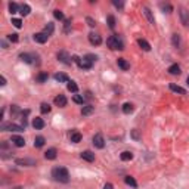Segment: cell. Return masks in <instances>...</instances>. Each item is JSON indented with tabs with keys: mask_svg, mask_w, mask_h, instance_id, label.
<instances>
[{
	"mask_svg": "<svg viewBox=\"0 0 189 189\" xmlns=\"http://www.w3.org/2000/svg\"><path fill=\"white\" fill-rule=\"evenodd\" d=\"M52 176L59 183H68L69 182V173L65 167H55L52 170Z\"/></svg>",
	"mask_w": 189,
	"mask_h": 189,
	"instance_id": "6da1fadb",
	"label": "cell"
},
{
	"mask_svg": "<svg viewBox=\"0 0 189 189\" xmlns=\"http://www.w3.org/2000/svg\"><path fill=\"white\" fill-rule=\"evenodd\" d=\"M96 56L94 55H86L84 58H79V56H73V61L74 62H77L79 64V67L80 68H83V69H90L92 68V65H93V62L96 61Z\"/></svg>",
	"mask_w": 189,
	"mask_h": 189,
	"instance_id": "7a4b0ae2",
	"label": "cell"
},
{
	"mask_svg": "<svg viewBox=\"0 0 189 189\" xmlns=\"http://www.w3.org/2000/svg\"><path fill=\"white\" fill-rule=\"evenodd\" d=\"M106 44H108V47L112 49V50H123V49H124L123 38H121L118 34H112V36L106 40Z\"/></svg>",
	"mask_w": 189,
	"mask_h": 189,
	"instance_id": "3957f363",
	"label": "cell"
},
{
	"mask_svg": "<svg viewBox=\"0 0 189 189\" xmlns=\"http://www.w3.org/2000/svg\"><path fill=\"white\" fill-rule=\"evenodd\" d=\"M24 129H25L24 126H18L15 123H3L2 124L3 131H24Z\"/></svg>",
	"mask_w": 189,
	"mask_h": 189,
	"instance_id": "277c9868",
	"label": "cell"
},
{
	"mask_svg": "<svg viewBox=\"0 0 189 189\" xmlns=\"http://www.w3.org/2000/svg\"><path fill=\"white\" fill-rule=\"evenodd\" d=\"M92 142H93L94 148H98V149H102V148L105 146V139H104V136L100 133H96L93 136V139H92Z\"/></svg>",
	"mask_w": 189,
	"mask_h": 189,
	"instance_id": "5b68a950",
	"label": "cell"
},
{
	"mask_svg": "<svg viewBox=\"0 0 189 189\" xmlns=\"http://www.w3.org/2000/svg\"><path fill=\"white\" fill-rule=\"evenodd\" d=\"M89 42H90V44H93V46H99L100 43H102V37H100V34H98V33H90Z\"/></svg>",
	"mask_w": 189,
	"mask_h": 189,
	"instance_id": "8992f818",
	"label": "cell"
},
{
	"mask_svg": "<svg viewBox=\"0 0 189 189\" xmlns=\"http://www.w3.org/2000/svg\"><path fill=\"white\" fill-rule=\"evenodd\" d=\"M58 59H59V61H61L62 64H65V65H71V62H73L71 56H69L67 52H64V50H61V52L58 53Z\"/></svg>",
	"mask_w": 189,
	"mask_h": 189,
	"instance_id": "52a82bcc",
	"label": "cell"
},
{
	"mask_svg": "<svg viewBox=\"0 0 189 189\" xmlns=\"http://www.w3.org/2000/svg\"><path fill=\"white\" fill-rule=\"evenodd\" d=\"M16 164H18V166L33 167V166H36V160H31V158H18V160H16Z\"/></svg>",
	"mask_w": 189,
	"mask_h": 189,
	"instance_id": "ba28073f",
	"label": "cell"
},
{
	"mask_svg": "<svg viewBox=\"0 0 189 189\" xmlns=\"http://www.w3.org/2000/svg\"><path fill=\"white\" fill-rule=\"evenodd\" d=\"M47 38H49V36H47V34H44L43 31L33 34V40H34V42H37V43H46Z\"/></svg>",
	"mask_w": 189,
	"mask_h": 189,
	"instance_id": "9c48e42d",
	"label": "cell"
},
{
	"mask_svg": "<svg viewBox=\"0 0 189 189\" xmlns=\"http://www.w3.org/2000/svg\"><path fill=\"white\" fill-rule=\"evenodd\" d=\"M11 142L15 145V146H18V148L25 146V140H24V137L18 136V135H13V136H12V139H11Z\"/></svg>",
	"mask_w": 189,
	"mask_h": 189,
	"instance_id": "30bf717a",
	"label": "cell"
},
{
	"mask_svg": "<svg viewBox=\"0 0 189 189\" xmlns=\"http://www.w3.org/2000/svg\"><path fill=\"white\" fill-rule=\"evenodd\" d=\"M53 102H55V105L59 106V108H64V106H67V98H65L64 94H58V96L53 99Z\"/></svg>",
	"mask_w": 189,
	"mask_h": 189,
	"instance_id": "8fae6325",
	"label": "cell"
},
{
	"mask_svg": "<svg viewBox=\"0 0 189 189\" xmlns=\"http://www.w3.org/2000/svg\"><path fill=\"white\" fill-rule=\"evenodd\" d=\"M80 157L83 158L84 161H87V163H93L94 161V154L90 152V151H84V152L80 154Z\"/></svg>",
	"mask_w": 189,
	"mask_h": 189,
	"instance_id": "7c38bea8",
	"label": "cell"
},
{
	"mask_svg": "<svg viewBox=\"0 0 189 189\" xmlns=\"http://www.w3.org/2000/svg\"><path fill=\"white\" fill-rule=\"evenodd\" d=\"M179 13H180V19H182V24H183V25H188V24H189V12L186 11V9H183V8H182Z\"/></svg>",
	"mask_w": 189,
	"mask_h": 189,
	"instance_id": "4fadbf2b",
	"label": "cell"
},
{
	"mask_svg": "<svg viewBox=\"0 0 189 189\" xmlns=\"http://www.w3.org/2000/svg\"><path fill=\"white\" fill-rule=\"evenodd\" d=\"M167 71L171 74V75H180V73H182V69H180V65H177V64H173V65H170Z\"/></svg>",
	"mask_w": 189,
	"mask_h": 189,
	"instance_id": "5bb4252c",
	"label": "cell"
},
{
	"mask_svg": "<svg viewBox=\"0 0 189 189\" xmlns=\"http://www.w3.org/2000/svg\"><path fill=\"white\" fill-rule=\"evenodd\" d=\"M33 127H34L36 130H42L43 127H44V121H43V118L36 117V118L33 120Z\"/></svg>",
	"mask_w": 189,
	"mask_h": 189,
	"instance_id": "9a60e30c",
	"label": "cell"
},
{
	"mask_svg": "<svg viewBox=\"0 0 189 189\" xmlns=\"http://www.w3.org/2000/svg\"><path fill=\"white\" fill-rule=\"evenodd\" d=\"M69 139H71V142H74V143H79V142H81V133L77 130H73L69 133Z\"/></svg>",
	"mask_w": 189,
	"mask_h": 189,
	"instance_id": "2e32d148",
	"label": "cell"
},
{
	"mask_svg": "<svg viewBox=\"0 0 189 189\" xmlns=\"http://www.w3.org/2000/svg\"><path fill=\"white\" fill-rule=\"evenodd\" d=\"M117 65H118L123 71H127V69L130 68V64L127 62L124 58H118V59H117Z\"/></svg>",
	"mask_w": 189,
	"mask_h": 189,
	"instance_id": "e0dca14e",
	"label": "cell"
},
{
	"mask_svg": "<svg viewBox=\"0 0 189 189\" xmlns=\"http://www.w3.org/2000/svg\"><path fill=\"white\" fill-rule=\"evenodd\" d=\"M137 44H139L140 49L142 50H145V52H149V50H151V44H149L145 38H139V40H137Z\"/></svg>",
	"mask_w": 189,
	"mask_h": 189,
	"instance_id": "ac0fdd59",
	"label": "cell"
},
{
	"mask_svg": "<svg viewBox=\"0 0 189 189\" xmlns=\"http://www.w3.org/2000/svg\"><path fill=\"white\" fill-rule=\"evenodd\" d=\"M170 90L174 92V93H179V94H186V90L183 87H180V86H177V84H174V83L170 84Z\"/></svg>",
	"mask_w": 189,
	"mask_h": 189,
	"instance_id": "d6986e66",
	"label": "cell"
},
{
	"mask_svg": "<svg viewBox=\"0 0 189 189\" xmlns=\"http://www.w3.org/2000/svg\"><path fill=\"white\" fill-rule=\"evenodd\" d=\"M56 149H55V148H50V149H47L46 152H44V158H46V160H55V158H56Z\"/></svg>",
	"mask_w": 189,
	"mask_h": 189,
	"instance_id": "ffe728a7",
	"label": "cell"
},
{
	"mask_svg": "<svg viewBox=\"0 0 189 189\" xmlns=\"http://www.w3.org/2000/svg\"><path fill=\"white\" fill-rule=\"evenodd\" d=\"M55 80H56V81H59V83H68V81H69L68 75H67V74H62V73L55 74Z\"/></svg>",
	"mask_w": 189,
	"mask_h": 189,
	"instance_id": "44dd1931",
	"label": "cell"
},
{
	"mask_svg": "<svg viewBox=\"0 0 189 189\" xmlns=\"http://www.w3.org/2000/svg\"><path fill=\"white\" fill-rule=\"evenodd\" d=\"M143 13H145V16H146L148 18V21H149V24H155V19H154V16H152V12L149 11V8H146V6H145V8H143Z\"/></svg>",
	"mask_w": 189,
	"mask_h": 189,
	"instance_id": "7402d4cb",
	"label": "cell"
},
{
	"mask_svg": "<svg viewBox=\"0 0 189 189\" xmlns=\"http://www.w3.org/2000/svg\"><path fill=\"white\" fill-rule=\"evenodd\" d=\"M30 12H31V8L27 5V3H24V5H19V13H21L22 16H27Z\"/></svg>",
	"mask_w": 189,
	"mask_h": 189,
	"instance_id": "603a6c76",
	"label": "cell"
},
{
	"mask_svg": "<svg viewBox=\"0 0 189 189\" xmlns=\"http://www.w3.org/2000/svg\"><path fill=\"white\" fill-rule=\"evenodd\" d=\"M120 158L121 161H130V160H133V154L130 151H124V152L120 154Z\"/></svg>",
	"mask_w": 189,
	"mask_h": 189,
	"instance_id": "cb8c5ba5",
	"label": "cell"
},
{
	"mask_svg": "<svg viewBox=\"0 0 189 189\" xmlns=\"http://www.w3.org/2000/svg\"><path fill=\"white\" fill-rule=\"evenodd\" d=\"M121 110H123V112H124V114H131V112L135 111V106L131 105V104H129V102H126V104L123 105V108H121Z\"/></svg>",
	"mask_w": 189,
	"mask_h": 189,
	"instance_id": "d4e9b609",
	"label": "cell"
},
{
	"mask_svg": "<svg viewBox=\"0 0 189 189\" xmlns=\"http://www.w3.org/2000/svg\"><path fill=\"white\" fill-rule=\"evenodd\" d=\"M93 111H94V106L93 105H86V106H83V108H81V114H83V115H90Z\"/></svg>",
	"mask_w": 189,
	"mask_h": 189,
	"instance_id": "484cf974",
	"label": "cell"
},
{
	"mask_svg": "<svg viewBox=\"0 0 189 189\" xmlns=\"http://www.w3.org/2000/svg\"><path fill=\"white\" fill-rule=\"evenodd\" d=\"M67 89H68L69 92H73V93H77V92H79V86H77V83H75V81H68V84H67Z\"/></svg>",
	"mask_w": 189,
	"mask_h": 189,
	"instance_id": "4316f807",
	"label": "cell"
},
{
	"mask_svg": "<svg viewBox=\"0 0 189 189\" xmlns=\"http://www.w3.org/2000/svg\"><path fill=\"white\" fill-rule=\"evenodd\" d=\"M124 182H126L129 186H131V188H137L136 180H135V177H131V176H126V177H124Z\"/></svg>",
	"mask_w": 189,
	"mask_h": 189,
	"instance_id": "83f0119b",
	"label": "cell"
},
{
	"mask_svg": "<svg viewBox=\"0 0 189 189\" xmlns=\"http://www.w3.org/2000/svg\"><path fill=\"white\" fill-rule=\"evenodd\" d=\"M19 58H21V61H24L25 64H33V56L28 55V53H21Z\"/></svg>",
	"mask_w": 189,
	"mask_h": 189,
	"instance_id": "f1b7e54d",
	"label": "cell"
},
{
	"mask_svg": "<svg viewBox=\"0 0 189 189\" xmlns=\"http://www.w3.org/2000/svg\"><path fill=\"white\" fill-rule=\"evenodd\" d=\"M44 142H46V140H44V137H43V136H37L36 139H34V146H36V148H42L43 145H44Z\"/></svg>",
	"mask_w": 189,
	"mask_h": 189,
	"instance_id": "f546056e",
	"label": "cell"
},
{
	"mask_svg": "<svg viewBox=\"0 0 189 189\" xmlns=\"http://www.w3.org/2000/svg\"><path fill=\"white\" fill-rule=\"evenodd\" d=\"M9 12H11L12 15H13V13H16V12H19V5H16L15 2L9 3Z\"/></svg>",
	"mask_w": 189,
	"mask_h": 189,
	"instance_id": "4dcf8cb0",
	"label": "cell"
},
{
	"mask_svg": "<svg viewBox=\"0 0 189 189\" xmlns=\"http://www.w3.org/2000/svg\"><path fill=\"white\" fill-rule=\"evenodd\" d=\"M40 112H42V114H49V112H50V105L46 104V102H43L42 105H40Z\"/></svg>",
	"mask_w": 189,
	"mask_h": 189,
	"instance_id": "1f68e13d",
	"label": "cell"
},
{
	"mask_svg": "<svg viewBox=\"0 0 189 189\" xmlns=\"http://www.w3.org/2000/svg\"><path fill=\"white\" fill-rule=\"evenodd\" d=\"M47 79H49V75H47L46 73H40L36 77V80L38 81V83H44V81H47Z\"/></svg>",
	"mask_w": 189,
	"mask_h": 189,
	"instance_id": "d6a6232c",
	"label": "cell"
},
{
	"mask_svg": "<svg viewBox=\"0 0 189 189\" xmlns=\"http://www.w3.org/2000/svg\"><path fill=\"white\" fill-rule=\"evenodd\" d=\"M73 100L75 102V104H79V105H83V102L86 99H84V96H81V94H74L73 96Z\"/></svg>",
	"mask_w": 189,
	"mask_h": 189,
	"instance_id": "836d02e7",
	"label": "cell"
},
{
	"mask_svg": "<svg viewBox=\"0 0 189 189\" xmlns=\"http://www.w3.org/2000/svg\"><path fill=\"white\" fill-rule=\"evenodd\" d=\"M53 28H55V27H53V24H52V22H49V24H47V25L44 27L43 33H44V34H47V36H50V34L53 33Z\"/></svg>",
	"mask_w": 189,
	"mask_h": 189,
	"instance_id": "e575fe53",
	"label": "cell"
},
{
	"mask_svg": "<svg viewBox=\"0 0 189 189\" xmlns=\"http://www.w3.org/2000/svg\"><path fill=\"white\" fill-rule=\"evenodd\" d=\"M171 43H173L174 47L180 46V36H179V34H173V37H171Z\"/></svg>",
	"mask_w": 189,
	"mask_h": 189,
	"instance_id": "d590c367",
	"label": "cell"
},
{
	"mask_svg": "<svg viewBox=\"0 0 189 189\" xmlns=\"http://www.w3.org/2000/svg\"><path fill=\"white\" fill-rule=\"evenodd\" d=\"M106 21H108V27H110V28H114V27H115V18H114L112 15L108 16Z\"/></svg>",
	"mask_w": 189,
	"mask_h": 189,
	"instance_id": "8d00e7d4",
	"label": "cell"
},
{
	"mask_svg": "<svg viewBox=\"0 0 189 189\" xmlns=\"http://www.w3.org/2000/svg\"><path fill=\"white\" fill-rule=\"evenodd\" d=\"M8 40L12 43H16L19 38H18V34H16V33H12V34H8Z\"/></svg>",
	"mask_w": 189,
	"mask_h": 189,
	"instance_id": "74e56055",
	"label": "cell"
},
{
	"mask_svg": "<svg viewBox=\"0 0 189 189\" xmlns=\"http://www.w3.org/2000/svg\"><path fill=\"white\" fill-rule=\"evenodd\" d=\"M53 15H55V18L59 19V21H62L64 19V13H62V11H59V9H56V11L53 12Z\"/></svg>",
	"mask_w": 189,
	"mask_h": 189,
	"instance_id": "f35d334b",
	"label": "cell"
},
{
	"mask_svg": "<svg viewBox=\"0 0 189 189\" xmlns=\"http://www.w3.org/2000/svg\"><path fill=\"white\" fill-rule=\"evenodd\" d=\"M12 24H13V27H16V28H21L22 27V21L18 19V18H12Z\"/></svg>",
	"mask_w": 189,
	"mask_h": 189,
	"instance_id": "ab89813d",
	"label": "cell"
},
{
	"mask_svg": "<svg viewBox=\"0 0 189 189\" xmlns=\"http://www.w3.org/2000/svg\"><path fill=\"white\" fill-rule=\"evenodd\" d=\"M131 137H133V139H136V140L140 139V135H139V131H137L136 129H135V130H131Z\"/></svg>",
	"mask_w": 189,
	"mask_h": 189,
	"instance_id": "60d3db41",
	"label": "cell"
},
{
	"mask_svg": "<svg viewBox=\"0 0 189 189\" xmlns=\"http://www.w3.org/2000/svg\"><path fill=\"white\" fill-rule=\"evenodd\" d=\"M69 28H71V19H67V21H65V27H64V31L68 33Z\"/></svg>",
	"mask_w": 189,
	"mask_h": 189,
	"instance_id": "b9f144b4",
	"label": "cell"
},
{
	"mask_svg": "<svg viewBox=\"0 0 189 189\" xmlns=\"http://www.w3.org/2000/svg\"><path fill=\"white\" fill-rule=\"evenodd\" d=\"M11 114L12 115H16V114H19V108L16 105H12V108H11Z\"/></svg>",
	"mask_w": 189,
	"mask_h": 189,
	"instance_id": "7bdbcfd3",
	"label": "cell"
},
{
	"mask_svg": "<svg viewBox=\"0 0 189 189\" xmlns=\"http://www.w3.org/2000/svg\"><path fill=\"white\" fill-rule=\"evenodd\" d=\"M86 21H87V24H89L90 27H94V25H96V21H94L93 18H90V16H87V18H86Z\"/></svg>",
	"mask_w": 189,
	"mask_h": 189,
	"instance_id": "ee69618b",
	"label": "cell"
},
{
	"mask_svg": "<svg viewBox=\"0 0 189 189\" xmlns=\"http://www.w3.org/2000/svg\"><path fill=\"white\" fill-rule=\"evenodd\" d=\"M112 3H114V6H115V8H120V9H123V8H124V3H123V2H117V0H114Z\"/></svg>",
	"mask_w": 189,
	"mask_h": 189,
	"instance_id": "f6af8a7d",
	"label": "cell"
},
{
	"mask_svg": "<svg viewBox=\"0 0 189 189\" xmlns=\"http://www.w3.org/2000/svg\"><path fill=\"white\" fill-rule=\"evenodd\" d=\"M84 99H92V93H90V92H86V96H84Z\"/></svg>",
	"mask_w": 189,
	"mask_h": 189,
	"instance_id": "bcb514c9",
	"label": "cell"
},
{
	"mask_svg": "<svg viewBox=\"0 0 189 189\" xmlns=\"http://www.w3.org/2000/svg\"><path fill=\"white\" fill-rule=\"evenodd\" d=\"M104 189H114V186H112L111 183H106L105 186H104Z\"/></svg>",
	"mask_w": 189,
	"mask_h": 189,
	"instance_id": "7dc6e473",
	"label": "cell"
},
{
	"mask_svg": "<svg viewBox=\"0 0 189 189\" xmlns=\"http://www.w3.org/2000/svg\"><path fill=\"white\" fill-rule=\"evenodd\" d=\"M0 84H2V86H5V84H6V79L3 77V75H2V83H0Z\"/></svg>",
	"mask_w": 189,
	"mask_h": 189,
	"instance_id": "c3c4849f",
	"label": "cell"
},
{
	"mask_svg": "<svg viewBox=\"0 0 189 189\" xmlns=\"http://www.w3.org/2000/svg\"><path fill=\"white\" fill-rule=\"evenodd\" d=\"M186 84L189 86V75H188V79H186Z\"/></svg>",
	"mask_w": 189,
	"mask_h": 189,
	"instance_id": "681fc988",
	"label": "cell"
}]
</instances>
